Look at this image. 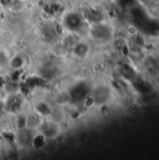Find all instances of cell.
I'll return each mask as SVG.
<instances>
[{
    "label": "cell",
    "mask_w": 159,
    "mask_h": 160,
    "mask_svg": "<svg viewBox=\"0 0 159 160\" xmlns=\"http://www.w3.org/2000/svg\"><path fill=\"white\" fill-rule=\"evenodd\" d=\"M53 108L46 101H39L35 105V112L41 117H50Z\"/></svg>",
    "instance_id": "30bf717a"
},
{
    "label": "cell",
    "mask_w": 159,
    "mask_h": 160,
    "mask_svg": "<svg viewBox=\"0 0 159 160\" xmlns=\"http://www.w3.org/2000/svg\"><path fill=\"white\" fill-rule=\"evenodd\" d=\"M95 98L96 104H106L112 97V91L109 86L106 85H101L97 87L95 91V93L92 95Z\"/></svg>",
    "instance_id": "277c9868"
},
{
    "label": "cell",
    "mask_w": 159,
    "mask_h": 160,
    "mask_svg": "<svg viewBox=\"0 0 159 160\" xmlns=\"http://www.w3.org/2000/svg\"><path fill=\"white\" fill-rule=\"evenodd\" d=\"M48 138L40 131L37 134H34L32 136L31 142H30V145L32 146L33 149L40 151L45 149V147L48 144Z\"/></svg>",
    "instance_id": "8992f818"
},
{
    "label": "cell",
    "mask_w": 159,
    "mask_h": 160,
    "mask_svg": "<svg viewBox=\"0 0 159 160\" xmlns=\"http://www.w3.org/2000/svg\"><path fill=\"white\" fill-rule=\"evenodd\" d=\"M89 34L94 40L103 43L112 41L115 37V30L110 23L101 21L91 23Z\"/></svg>",
    "instance_id": "7a4b0ae2"
},
{
    "label": "cell",
    "mask_w": 159,
    "mask_h": 160,
    "mask_svg": "<svg viewBox=\"0 0 159 160\" xmlns=\"http://www.w3.org/2000/svg\"><path fill=\"white\" fill-rule=\"evenodd\" d=\"M32 130L24 128L22 129H18V134L16 135V142L22 145H27L30 144L31 139H32Z\"/></svg>",
    "instance_id": "9c48e42d"
},
{
    "label": "cell",
    "mask_w": 159,
    "mask_h": 160,
    "mask_svg": "<svg viewBox=\"0 0 159 160\" xmlns=\"http://www.w3.org/2000/svg\"><path fill=\"white\" fill-rule=\"evenodd\" d=\"M7 65L12 70L22 69L25 66V58L22 55L17 54L7 60Z\"/></svg>",
    "instance_id": "8fae6325"
},
{
    "label": "cell",
    "mask_w": 159,
    "mask_h": 160,
    "mask_svg": "<svg viewBox=\"0 0 159 160\" xmlns=\"http://www.w3.org/2000/svg\"><path fill=\"white\" fill-rule=\"evenodd\" d=\"M13 4V0H0V5L4 8L11 7Z\"/></svg>",
    "instance_id": "5bb4252c"
},
{
    "label": "cell",
    "mask_w": 159,
    "mask_h": 160,
    "mask_svg": "<svg viewBox=\"0 0 159 160\" xmlns=\"http://www.w3.org/2000/svg\"><path fill=\"white\" fill-rule=\"evenodd\" d=\"M64 26L70 32H77L83 26V19L77 12H68L63 20Z\"/></svg>",
    "instance_id": "3957f363"
},
{
    "label": "cell",
    "mask_w": 159,
    "mask_h": 160,
    "mask_svg": "<svg viewBox=\"0 0 159 160\" xmlns=\"http://www.w3.org/2000/svg\"><path fill=\"white\" fill-rule=\"evenodd\" d=\"M40 128H41V132L48 139L54 138L59 133V126L57 123H55L53 121H48V122L43 121Z\"/></svg>",
    "instance_id": "5b68a950"
},
{
    "label": "cell",
    "mask_w": 159,
    "mask_h": 160,
    "mask_svg": "<svg viewBox=\"0 0 159 160\" xmlns=\"http://www.w3.org/2000/svg\"><path fill=\"white\" fill-rule=\"evenodd\" d=\"M42 122V117L35 112L26 115V128L31 130L40 128Z\"/></svg>",
    "instance_id": "ba28073f"
},
{
    "label": "cell",
    "mask_w": 159,
    "mask_h": 160,
    "mask_svg": "<svg viewBox=\"0 0 159 160\" xmlns=\"http://www.w3.org/2000/svg\"><path fill=\"white\" fill-rule=\"evenodd\" d=\"M139 71L141 76L149 82H159V56L153 51L149 50L143 56Z\"/></svg>",
    "instance_id": "6da1fadb"
},
{
    "label": "cell",
    "mask_w": 159,
    "mask_h": 160,
    "mask_svg": "<svg viewBox=\"0 0 159 160\" xmlns=\"http://www.w3.org/2000/svg\"><path fill=\"white\" fill-rule=\"evenodd\" d=\"M86 91V87L84 84H79L77 86H75L74 88H72L71 92H70V98L72 99H80V100H82L86 95H88Z\"/></svg>",
    "instance_id": "7c38bea8"
},
{
    "label": "cell",
    "mask_w": 159,
    "mask_h": 160,
    "mask_svg": "<svg viewBox=\"0 0 159 160\" xmlns=\"http://www.w3.org/2000/svg\"><path fill=\"white\" fill-rule=\"evenodd\" d=\"M90 44L85 41L79 40L73 47H72V52L77 58H84L90 52Z\"/></svg>",
    "instance_id": "52a82bcc"
},
{
    "label": "cell",
    "mask_w": 159,
    "mask_h": 160,
    "mask_svg": "<svg viewBox=\"0 0 159 160\" xmlns=\"http://www.w3.org/2000/svg\"><path fill=\"white\" fill-rule=\"evenodd\" d=\"M19 85H18V82H14V81H8L5 83V86H4V90L9 95H15L17 94L18 90H19Z\"/></svg>",
    "instance_id": "4fadbf2b"
}]
</instances>
